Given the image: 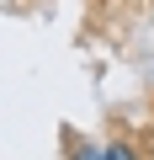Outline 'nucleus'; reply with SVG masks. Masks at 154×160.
I'll use <instances>...</instances> for the list:
<instances>
[{
  "label": "nucleus",
  "instance_id": "f257e3e1",
  "mask_svg": "<svg viewBox=\"0 0 154 160\" xmlns=\"http://www.w3.org/2000/svg\"><path fill=\"white\" fill-rule=\"evenodd\" d=\"M101 160H138L133 144H101Z\"/></svg>",
  "mask_w": 154,
  "mask_h": 160
},
{
  "label": "nucleus",
  "instance_id": "f03ea898",
  "mask_svg": "<svg viewBox=\"0 0 154 160\" xmlns=\"http://www.w3.org/2000/svg\"><path fill=\"white\" fill-rule=\"evenodd\" d=\"M74 160H101V144H80V149H74Z\"/></svg>",
  "mask_w": 154,
  "mask_h": 160
}]
</instances>
